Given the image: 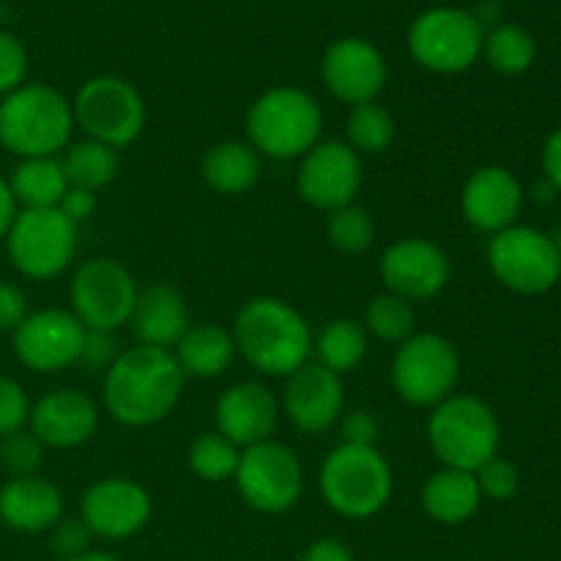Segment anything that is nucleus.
Segmentation results:
<instances>
[{
    "mask_svg": "<svg viewBox=\"0 0 561 561\" xmlns=\"http://www.w3.org/2000/svg\"><path fill=\"white\" fill-rule=\"evenodd\" d=\"M71 312L85 329L115 332L129 323L137 301L135 277L113 257H93L71 279Z\"/></svg>",
    "mask_w": 561,
    "mask_h": 561,
    "instance_id": "obj_13",
    "label": "nucleus"
},
{
    "mask_svg": "<svg viewBox=\"0 0 561 561\" xmlns=\"http://www.w3.org/2000/svg\"><path fill=\"white\" fill-rule=\"evenodd\" d=\"M488 266L504 288L524 296H540L561 279V261L551 236L526 225L493 233Z\"/></svg>",
    "mask_w": 561,
    "mask_h": 561,
    "instance_id": "obj_11",
    "label": "nucleus"
},
{
    "mask_svg": "<svg viewBox=\"0 0 561 561\" xmlns=\"http://www.w3.org/2000/svg\"><path fill=\"white\" fill-rule=\"evenodd\" d=\"M14 217H16V201L9 190V181L0 179V239H5Z\"/></svg>",
    "mask_w": 561,
    "mask_h": 561,
    "instance_id": "obj_47",
    "label": "nucleus"
},
{
    "mask_svg": "<svg viewBox=\"0 0 561 561\" xmlns=\"http://www.w3.org/2000/svg\"><path fill=\"white\" fill-rule=\"evenodd\" d=\"M85 332L80 318L69 310L27 312L14 329V354L36 373H58L77 365L82 356Z\"/></svg>",
    "mask_w": 561,
    "mask_h": 561,
    "instance_id": "obj_15",
    "label": "nucleus"
},
{
    "mask_svg": "<svg viewBox=\"0 0 561 561\" xmlns=\"http://www.w3.org/2000/svg\"><path fill=\"white\" fill-rule=\"evenodd\" d=\"M477 485H480L482 496L493 499V502H507V499L515 496L520 485L518 469H515L510 460L504 458H491L488 463H482L480 469L474 471Z\"/></svg>",
    "mask_w": 561,
    "mask_h": 561,
    "instance_id": "obj_37",
    "label": "nucleus"
},
{
    "mask_svg": "<svg viewBox=\"0 0 561 561\" xmlns=\"http://www.w3.org/2000/svg\"><path fill=\"white\" fill-rule=\"evenodd\" d=\"M557 195H559V190L548 179H546V184L535 186V201L537 203H553V201H557Z\"/></svg>",
    "mask_w": 561,
    "mask_h": 561,
    "instance_id": "obj_49",
    "label": "nucleus"
},
{
    "mask_svg": "<svg viewBox=\"0 0 561 561\" xmlns=\"http://www.w3.org/2000/svg\"><path fill=\"white\" fill-rule=\"evenodd\" d=\"M186 378H217L230 367L236 356L233 334L214 323H197L184 332L173 351Z\"/></svg>",
    "mask_w": 561,
    "mask_h": 561,
    "instance_id": "obj_26",
    "label": "nucleus"
},
{
    "mask_svg": "<svg viewBox=\"0 0 561 561\" xmlns=\"http://www.w3.org/2000/svg\"><path fill=\"white\" fill-rule=\"evenodd\" d=\"M471 14L480 22L482 31H485V27H496L499 16H502V3H499V0H482V3L477 5V11H471Z\"/></svg>",
    "mask_w": 561,
    "mask_h": 561,
    "instance_id": "obj_48",
    "label": "nucleus"
},
{
    "mask_svg": "<svg viewBox=\"0 0 561 561\" xmlns=\"http://www.w3.org/2000/svg\"><path fill=\"white\" fill-rule=\"evenodd\" d=\"M378 274L389 294L409 301H425L447 288L449 257L438 244L414 236L387 247L378 263Z\"/></svg>",
    "mask_w": 561,
    "mask_h": 561,
    "instance_id": "obj_17",
    "label": "nucleus"
},
{
    "mask_svg": "<svg viewBox=\"0 0 561 561\" xmlns=\"http://www.w3.org/2000/svg\"><path fill=\"white\" fill-rule=\"evenodd\" d=\"M394 474L376 447L340 444L321 466V493L343 518H373L389 504Z\"/></svg>",
    "mask_w": 561,
    "mask_h": 561,
    "instance_id": "obj_5",
    "label": "nucleus"
},
{
    "mask_svg": "<svg viewBox=\"0 0 561 561\" xmlns=\"http://www.w3.org/2000/svg\"><path fill=\"white\" fill-rule=\"evenodd\" d=\"M460 208L471 228L485 230V233H502L513 228L524 208V190L520 181L507 168L488 164L474 170L463 184Z\"/></svg>",
    "mask_w": 561,
    "mask_h": 561,
    "instance_id": "obj_19",
    "label": "nucleus"
},
{
    "mask_svg": "<svg viewBox=\"0 0 561 561\" xmlns=\"http://www.w3.org/2000/svg\"><path fill=\"white\" fill-rule=\"evenodd\" d=\"M458 351L442 334H411L394 354V392L416 409H436L438 403H444L458 387Z\"/></svg>",
    "mask_w": 561,
    "mask_h": 561,
    "instance_id": "obj_9",
    "label": "nucleus"
},
{
    "mask_svg": "<svg viewBox=\"0 0 561 561\" xmlns=\"http://www.w3.org/2000/svg\"><path fill=\"white\" fill-rule=\"evenodd\" d=\"M378 436H381V425L370 411H351L343 420V444L376 447Z\"/></svg>",
    "mask_w": 561,
    "mask_h": 561,
    "instance_id": "obj_42",
    "label": "nucleus"
},
{
    "mask_svg": "<svg viewBox=\"0 0 561 561\" xmlns=\"http://www.w3.org/2000/svg\"><path fill=\"white\" fill-rule=\"evenodd\" d=\"M64 173L69 186L99 192L115 181L121 170V157L115 148L96 140H82L71 146L64 157Z\"/></svg>",
    "mask_w": 561,
    "mask_h": 561,
    "instance_id": "obj_29",
    "label": "nucleus"
},
{
    "mask_svg": "<svg viewBox=\"0 0 561 561\" xmlns=\"http://www.w3.org/2000/svg\"><path fill=\"white\" fill-rule=\"evenodd\" d=\"M118 345H115L113 332H96V329H88L85 343H82V356L80 362L91 367H104L107 370L115 359H118Z\"/></svg>",
    "mask_w": 561,
    "mask_h": 561,
    "instance_id": "obj_41",
    "label": "nucleus"
},
{
    "mask_svg": "<svg viewBox=\"0 0 561 561\" xmlns=\"http://www.w3.org/2000/svg\"><path fill=\"white\" fill-rule=\"evenodd\" d=\"M482 502L474 471L447 469L427 477L422 488V507L438 524H463L477 513Z\"/></svg>",
    "mask_w": 561,
    "mask_h": 561,
    "instance_id": "obj_25",
    "label": "nucleus"
},
{
    "mask_svg": "<svg viewBox=\"0 0 561 561\" xmlns=\"http://www.w3.org/2000/svg\"><path fill=\"white\" fill-rule=\"evenodd\" d=\"M301 561H354V553L340 540H316Z\"/></svg>",
    "mask_w": 561,
    "mask_h": 561,
    "instance_id": "obj_46",
    "label": "nucleus"
},
{
    "mask_svg": "<svg viewBox=\"0 0 561 561\" xmlns=\"http://www.w3.org/2000/svg\"><path fill=\"white\" fill-rule=\"evenodd\" d=\"M66 561H121V559L110 557V553H102V551H88V553H82V557L66 559Z\"/></svg>",
    "mask_w": 561,
    "mask_h": 561,
    "instance_id": "obj_50",
    "label": "nucleus"
},
{
    "mask_svg": "<svg viewBox=\"0 0 561 561\" xmlns=\"http://www.w3.org/2000/svg\"><path fill=\"white\" fill-rule=\"evenodd\" d=\"M129 323L140 345L170 351L190 329V312L179 290L168 285H151L146 290H137Z\"/></svg>",
    "mask_w": 561,
    "mask_h": 561,
    "instance_id": "obj_24",
    "label": "nucleus"
},
{
    "mask_svg": "<svg viewBox=\"0 0 561 561\" xmlns=\"http://www.w3.org/2000/svg\"><path fill=\"white\" fill-rule=\"evenodd\" d=\"M327 233L334 250H340L343 255H359V252L370 250L373 239H376V225L365 208L351 203V206L329 214Z\"/></svg>",
    "mask_w": 561,
    "mask_h": 561,
    "instance_id": "obj_35",
    "label": "nucleus"
},
{
    "mask_svg": "<svg viewBox=\"0 0 561 561\" xmlns=\"http://www.w3.org/2000/svg\"><path fill=\"white\" fill-rule=\"evenodd\" d=\"M31 416V403H27L25 389L11 378L0 376V438L9 433L22 431Z\"/></svg>",
    "mask_w": 561,
    "mask_h": 561,
    "instance_id": "obj_39",
    "label": "nucleus"
},
{
    "mask_svg": "<svg viewBox=\"0 0 561 561\" xmlns=\"http://www.w3.org/2000/svg\"><path fill=\"white\" fill-rule=\"evenodd\" d=\"M9 190L22 208H58L69 190V181H66L60 159L36 157L22 159L11 170Z\"/></svg>",
    "mask_w": 561,
    "mask_h": 561,
    "instance_id": "obj_28",
    "label": "nucleus"
},
{
    "mask_svg": "<svg viewBox=\"0 0 561 561\" xmlns=\"http://www.w3.org/2000/svg\"><path fill=\"white\" fill-rule=\"evenodd\" d=\"M9 257L31 279H55L71 266L77 252V225L60 208H22L5 233Z\"/></svg>",
    "mask_w": 561,
    "mask_h": 561,
    "instance_id": "obj_8",
    "label": "nucleus"
},
{
    "mask_svg": "<svg viewBox=\"0 0 561 561\" xmlns=\"http://www.w3.org/2000/svg\"><path fill=\"white\" fill-rule=\"evenodd\" d=\"M485 31L471 11L427 9L414 20L409 31V49L416 64L436 75H460L471 69L482 55Z\"/></svg>",
    "mask_w": 561,
    "mask_h": 561,
    "instance_id": "obj_10",
    "label": "nucleus"
},
{
    "mask_svg": "<svg viewBox=\"0 0 561 561\" xmlns=\"http://www.w3.org/2000/svg\"><path fill=\"white\" fill-rule=\"evenodd\" d=\"M0 463L14 477H33L44 463V444L31 431H16L0 438Z\"/></svg>",
    "mask_w": 561,
    "mask_h": 561,
    "instance_id": "obj_36",
    "label": "nucleus"
},
{
    "mask_svg": "<svg viewBox=\"0 0 561 561\" xmlns=\"http://www.w3.org/2000/svg\"><path fill=\"white\" fill-rule=\"evenodd\" d=\"M427 442L447 469L477 471L499 455L502 427L491 405L471 394H449L427 420Z\"/></svg>",
    "mask_w": 561,
    "mask_h": 561,
    "instance_id": "obj_6",
    "label": "nucleus"
},
{
    "mask_svg": "<svg viewBox=\"0 0 561 561\" xmlns=\"http://www.w3.org/2000/svg\"><path fill=\"white\" fill-rule=\"evenodd\" d=\"M348 146L356 153H381L394 140V118L378 102L356 104L348 115Z\"/></svg>",
    "mask_w": 561,
    "mask_h": 561,
    "instance_id": "obj_32",
    "label": "nucleus"
},
{
    "mask_svg": "<svg viewBox=\"0 0 561 561\" xmlns=\"http://www.w3.org/2000/svg\"><path fill=\"white\" fill-rule=\"evenodd\" d=\"M27 75V53L16 36L9 31H0V96H9L11 91L25 82Z\"/></svg>",
    "mask_w": 561,
    "mask_h": 561,
    "instance_id": "obj_38",
    "label": "nucleus"
},
{
    "mask_svg": "<svg viewBox=\"0 0 561 561\" xmlns=\"http://www.w3.org/2000/svg\"><path fill=\"white\" fill-rule=\"evenodd\" d=\"M553 247H557V252H559V261H561V228L557 230V236H553Z\"/></svg>",
    "mask_w": 561,
    "mask_h": 561,
    "instance_id": "obj_51",
    "label": "nucleus"
},
{
    "mask_svg": "<svg viewBox=\"0 0 561 561\" xmlns=\"http://www.w3.org/2000/svg\"><path fill=\"white\" fill-rule=\"evenodd\" d=\"M542 170H546V179L561 192V126L542 148Z\"/></svg>",
    "mask_w": 561,
    "mask_h": 561,
    "instance_id": "obj_45",
    "label": "nucleus"
},
{
    "mask_svg": "<svg viewBox=\"0 0 561 561\" xmlns=\"http://www.w3.org/2000/svg\"><path fill=\"white\" fill-rule=\"evenodd\" d=\"M236 348L266 376H294L312 354V332L294 305L274 296L247 301L236 316Z\"/></svg>",
    "mask_w": 561,
    "mask_h": 561,
    "instance_id": "obj_2",
    "label": "nucleus"
},
{
    "mask_svg": "<svg viewBox=\"0 0 561 561\" xmlns=\"http://www.w3.org/2000/svg\"><path fill=\"white\" fill-rule=\"evenodd\" d=\"M365 323L378 340H387V343H403L414 334V307L409 299L394 294H381L367 305Z\"/></svg>",
    "mask_w": 561,
    "mask_h": 561,
    "instance_id": "obj_34",
    "label": "nucleus"
},
{
    "mask_svg": "<svg viewBox=\"0 0 561 561\" xmlns=\"http://www.w3.org/2000/svg\"><path fill=\"white\" fill-rule=\"evenodd\" d=\"M323 85L334 99L351 104L376 102L387 85V60L376 44L359 36H343L329 44L321 64Z\"/></svg>",
    "mask_w": 561,
    "mask_h": 561,
    "instance_id": "obj_16",
    "label": "nucleus"
},
{
    "mask_svg": "<svg viewBox=\"0 0 561 561\" xmlns=\"http://www.w3.org/2000/svg\"><path fill=\"white\" fill-rule=\"evenodd\" d=\"M343 381L323 365H310L288 376L283 405L288 420L301 433H323L343 414Z\"/></svg>",
    "mask_w": 561,
    "mask_h": 561,
    "instance_id": "obj_20",
    "label": "nucleus"
},
{
    "mask_svg": "<svg viewBox=\"0 0 561 561\" xmlns=\"http://www.w3.org/2000/svg\"><path fill=\"white\" fill-rule=\"evenodd\" d=\"M488 64L502 75H524L535 64V42L529 33L518 25H496L485 33L482 42Z\"/></svg>",
    "mask_w": 561,
    "mask_h": 561,
    "instance_id": "obj_31",
    "label": "nucleus"
},
{
    "mask_svg": "<svg viewBox=\"0 0 561 561\" xmlns=\"http://www.w3.org/2000/svg\"><path fill=\"white\" fill-rule=\"evenodd\" d=\"M151 518V496L146 488L126 477H110L88 488L82 496V520L93 537L124 540L137 535Z\"/></svg>",
    "mask_w": 561,
    "mask_h": 561,
    "instance_id": "obj_18",
    "label": "nucleus"
},
{
    "mask_svg": "<svg viewBox=\"0 0 561 561\" xmlns=\"http://www.w3.org/2000/svg\"><path fill=\"white\" fill-rule=\"evenodd\" d=\"M316 354L318 365L337 373V376L356 370L367 356L365 329L351 318H337V321L327 323L316 340Z\"/></svg>",
    "mask_w": 561,
    "mask_h": 561,
    "instance_id": "obj_30",
    "label": "nucleus"
},
{
    "mask_svg": "<svg viewBox=\"0 0 561 561\" xmlns=\"http://www.w3.org/2000/svg\"><path fill=\"white\" fill-rule=\"evenodd\" d=\"M58 208L60 214H64L66 219H71L75 225L85 222V219L93 217V211H96V192L80 190V186H69L64 201L58 203Z\"/></svg>",
    "mask_w": 561,
    "mask_h": 561,
    "instance_id": "obj_44",
    "label": "nucleus"
},
{
    "mask_svg": "<svg viewBox=\"0 0 561 561\" xmlns=\"http://www.w3.org/2000/svg\"><path fill=\"white\" fill-rule=\"evenodd\" d=\"M277 398L257 381L233 383L217 400V433L239 449L268 442L277 427Z\"/></svg>",
    "mask_w": 561,
    "mask_h": 561,
    "instance_id": "obj_22",
    "label": "nucleus"
},
{
    "mask_svg": "<svg viewBox=\"0 0 561 561\" xmlns=\"http://www.w3.org/2000/svg\"><path fill=\"white\" fill-rule=\"evenodd\" d=\"M186 376L173 351L140 345L121 351L104 376V405L126 427L162 422L179 403Z\"/></svg>",
    "mask_w": 561,
    "mask_h": 561,
    "instance_id": "obj_1",
    "label": "nucleus"
},
{
    "mask_svg": "<svg viewBox=\"0 0 561 561\" xmlns=\"http://www.w3.org/2000/svg\"><path fill=\"white\" fill-rule=\"evenodd\" d=\"M93 531L88 529L85 520H58L53 526V551L58 553L60 561L82 557L91 551Z\"/></svg>",
    "mask_w": 561,
    "mask_h": 561,
    "instance_id": "obj_40",
    "label": "nucleus"
},
{
    "mask_svg": "<svg viewBox=\"0 0 561 561\" xmlns=\"http://www.w3.org/2000/svg\"><path fill=\"white\" fill-rule=\"evenodd\" d=\"M27 425L44 447L75 449L96 433L99 409L77 389H55L31 405Z\"/></svg>",
    "mask_w": 561,
    "mask_h": 561,
    "instance_id": "obj_21",
    "label": "nucleus"
},
{
    "mask_svg": "<svg viewBox=\"0 0 561 561\" xmlns=\"http://www.w3.org/2000/svg\"><path fill=\"white\" fill-rule=\"evenodd\" d=\"M301 201L321 211L351 206L362 190V159L348 142L323 140L301 157L296 175Z\"/></svg>",
    "mask_w": 561,
    "mask_h": 561,
    "instance_id": "obj_14",
    "label": "nucleus"
},
{
    "mask_svg": "<svg viewBox=\"0 0 561 561\" xmlns=\"http://www.w3.org/2000/svg\"><path fill=\"white\" fill-rule=\"evenodd\" d=\"M239 460L241 449L219 433H203L190 447V469L206 482L233 480Z\"/></svg>",
    "mask_w": 561,
    "mask_h": 561,
    "instance_id": "obj_33",
    "label": "nucleus"
},
{
    "mask_svg": "<svg viewBox=\"0 0 561 561\" xmlns=\"http://www.w3.org/2000/svg\"><path fill=\"white\" fill-rule=\"evenodd\" d=\"M203 179L214 192L244 195L261 179V157L250 142H217L203 159Z\"/></svg>",
    "mask_w": 561,
    "mask_h": 561,
    "instance_id": "obj_27",
    "label": "nucleus"
},
{
    "mask_svg": "<svg viewBox=\"0 0 561 561\" xmlns=\"http://www.w3.org/2000/svg\"><path fill=\"white\" fill-rule=\"evenodd\" d=\"M75 124L88 135V140L121 148L131 146L146 129V104L131 82L113 75H99L82 82L71 102Z\"/></svg>",
    "mask_w": 561,
    "mask_h": 561,
    "instance_id": "obj_7",
    "label": "nucleus"
},
{
    "mask_svg": "<svg viewBox=\"0 0 561 561\" xmlns=\"http://www.w3.org/2000/svg\"><path fill=\"white\" fill-rule=\"evenodd\" d=\"M323 113L316 99L294 85H279L257 96L247 113V135L257 153L299 159L321 142Z\"/></svg>",
    "mask_w": 561,
    "mask_h": 561,
    "instance_id": "obj_4",
    "label": "nucleus"
},
{
    "mask_svg": "<svg viewBox=\"0 0 561 561\" xmlns=\"http://www.w3.org/2000/svg\"><path fill=\"white\" fill-rule=\"evenodd\" d=\"M64 515V493L49 480L14 477L0 488V520L22 535L53 531Z\"/></svg>",
    "mask_w": 561,
    "mask_h": 561,
    "instance_id": "obj_23",
    "label": "nucleus"
},
{
    "mask_svg": "<svg viewBox=\"0 0 561 561\" xmlns=\"http://www.w3.org/2000/svg\"><path fill=\"white\" fill-rule=\"evenodd\" d=\"M27 318V299L16 285L0 279V332H14Z\"/></svg>",
    "mask_w": 561,
    "mask_h": 561,
    "instance_id": "obj_43",
    "label": "nucleus"
},
{
    "mask_svg": "<svg viewBox=\"0 0 561 561\" xmlns=\"http://www.w3.org/2000/svg\"><path fill=\"white\" fill-rule=\"evenodd\" d=\"M236 485L252 510L266 515L288 513L301 496L305 471L290 447L279 442H261L241 449Z\"/></svg>",
    "mask_w": 561,
    "mask_h": 561,
    "instance_id": "obj_12",
    "label": "nucleus"
},
{
    "mask_svg": "<svg viewBox=\"0 0 561 561\" xmlns=\"http://www.w3.org/2000/svg\"><path fill=\"white\" fill-rule=\"evenodd\" d=\"M75 113L60 91L22 82L0 102V146L22 159L55 157L69 142Z\"/></svg>",
    "mask_w": 561,
    "mask_h": 561,
    "instance_id": "obj_3",
    "label": "nucleus"
}]
</instances>
